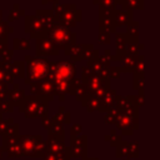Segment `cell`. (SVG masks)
<instances>
[{
  "label": "cell",
  "mask_w": 160,
  "mask_h": 160,
  "mask_svg": "<svg viewBox=\"0 0 160 160\" xmlns=\"http://www.w3.org/2000/svg\"><path fill=\"white\" fill-rule=\"evenodd\" d=\"M48 72V65L44 60H34L29 66V76L32 80L42 79Z\"/></svg>",
  "instance_id": "6da1fadb"
},
{
  "label": "cell",
  "mask_w": 160,
  "mask_h": 160,
  "mask_svg": "<svg viewBox=\"0 0 160 160\" xmlns=\"http://www.w3.org/2000/svg\"><path fill=\"white\" fill-rule=\"evenodd\" d=\"M74 71L75 69L70 62H59L56 69H54V75L58 81H68L72 76Z\"/></svg>",
  "instance_id": "7a4b0ae2"
},
{
  "label": "cell",
  "mask_w": 160,
  "mask_h": 160,
  "mask_svg": "<svg viewBox=\"0 0 160 160\" xmlns=\"http://www.w3.org/2000/svg\"><path fill=\"white\" fill-rule=\"evenodd\" d=\"M71 35H72V34H70L68 29L60 28V26L54 28L52 31L50 32V36H51V39L54 40V42H58V44L68 42V40L71 38Z\"/></svg>",
  "instance_id": "3957f363"
}]
</instances>
